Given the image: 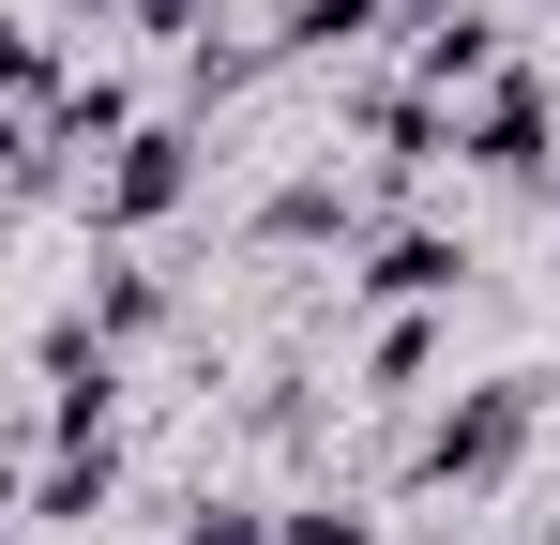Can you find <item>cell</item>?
<instances>
[{"label": "cell", "mask_w": 560, "mask_h": 545, "mask_svg": "<svg viewBox=\"0 0 560 545\" xmlns=\"http://www.w3.org/2000/svg\"><path fill=\"white\" fill-rule=\"evenodd\" d=\"M183 545H258V515H243V500H197V531Z\"/></svg>", "instance_id": "6da1fadb"}]
</instances>
